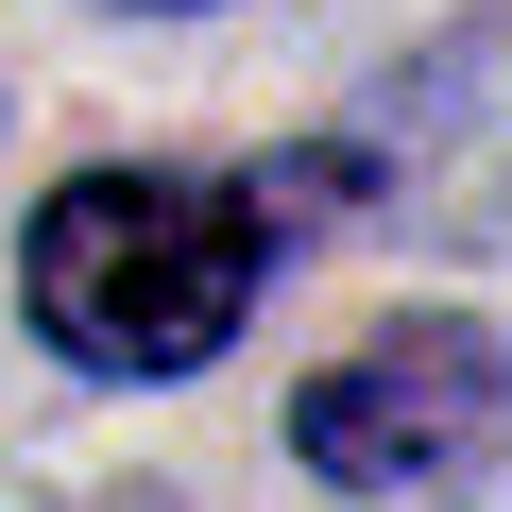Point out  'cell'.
Returning a JSON list of instances; mask_svg holds the SVG:
<instances>
[{"mask_svg":"<svg viewBox=\"0 0 512 512\" xmlns=\"http://www.w3.org/2000/svg\"><path fill=\"white\" fill-rule=\"evenodd\" d=\"M274 274V188L256 171H69L18 239V308L86 376H188L239 342Z\"/></svg>","mask_w":512,"mask_h":512,"instance_id":"1","label":"cell"},{"mask_svg":"<svg viewBox=\"0 0 512 512\" xmlns=\"http://www.w3.org/2000/svg\"><path fill=\"white\" fill-rule=\"evenodd\" d=\"M495 444H512V342L461 325V308H410V325H376L359 359H325L291 393V461L325 495H444Z\"/></svg>","mask_w":512,"mask_h":512,"instance_id":"2","label":"cell"}]
</instances>
